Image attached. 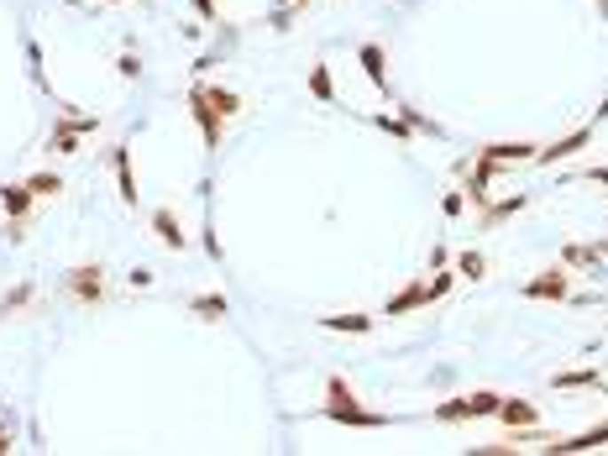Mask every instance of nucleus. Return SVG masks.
<instances>
[{"label": "nucleus", "instance_id": "obj_1", "mask_svg": "<svg viewBox=\"0 0 608 456\" xmlns=\"http://www.w3.org/2000/svg\"><path fill=\"white\" fill-rule=\"evenodd\" d=\"M320 414H326L331 425H346V430H383V425H393V414L362 409V399L351 394V383H346L341 373L326 378V404H320Z\"/></svg>", "mask_w": 608, "mask_h": 456}, {"label": "nucleus", "instance_id": "obj_2", "mask_svg": "<svg viewBox=\"0 0 608 456\" xmlns=\"http://www.w3.org/2000/svg\"><path fill=\"white\" fill-rule=\"evenodd\" d=\"M498 404H503V399H498L494 389H472V394H456V399L436 404L430 414H436L441 425H462V420H494Z\"/></svg>", "mask_w": 608, "mask_h": 456}, {"label": "nucleus", "instance_id": "obj_3", "mask_svg": "<svg viewBox=\"0 0 608 456\" xmlns=\"http://www.w3.org/2000/svg\"><path fill=\"white\" fill-rule=\"evenodd\" d=\"M189 115H194V126H200V142H205V153H221V131H225V115L210 106V95H205V79H194L189 84Z\"/></svg>", "mask_w": 608, "mask_h": 456}, {"label": "nucleus", "instance_id": "obj_4", "mask_svg": "<svg viewBox=\"0 0 608 456\" xmlns=\"http://www.w3.org/2000/svg\"><path fill=\"white\" fill-rule=\"evenodd\" d=\"M519 294H525V299H551V304H561V299H572V268L556 263L546 273H535L530 284H519Z\"/></svg>", "mask_w": 608, "mask_h": 456}, {"label": "nucleus", "instance_id": "obj_5", "mask_svg": "<svg viewBox=\"0 0 608 456\" xmlns=\"http://www.w3.org/2000/svg\"><path fill=\"white\" fill-rule=\"evenodd\" d=\"M63 288H68L79 304H100V299H106V268H100V263L68 268V273H63Z\"/></svg>", "mask_w": 608, "mask_h": 456}, {"label": "nucleus", "instance_id": "obj_6", "mask_svg": "<svg viewBox=\"0 0 608 456\" xmlns=\"http://www.w3.org/2000/svg\"><path fill=\"white\" fill-rule=\"evenodd\" d=\"M588 142H593V126H577V131H566L561 142H551V147H541V153H535V169H556V163H566V158L588 153Z\"/></svg>", "mask_w": 608, "mask_h": 456}, {"label": "nucleus", "instance_id": "obj_7", "mask_svg": "<svg viewBox=\"0 0 608 456\" xmlns=\"http://www.w3.org/2000/svg\"><path fill=\"white\" fill-rule=\"evenodd\" d=\"M535 142H488L483 147V158L494 163V169H514V163H535Z\"/></svg>", "mask_w": 608, "mask_h": 456}, {"label": "nucleus", "instance_id": "obj_8", "mask_svg": "<svg viewBox=\"0 0 608 456\" xmlns=\"http://www.w3.org/2000/svg\"><path fill=\"white\" fill-rule=\"evenodd\" d=\"M357 63H362L367 84H373L378 95H388V53H383V43H362V48H357Z\"/></svg>", "mask_w": 608, "mask_h": 456}, {"label": "nucleus", "instance_id": "obj_9", "mask_svg": "<svg viewBox=\"0 0 608 456\" xmlns=\"http://www.w3.org/2000/svg\"><path fill=\"white\" fill-rule=\"evenodd\" d=\"M425 304H430V294H425V279H415L409 288H399V294L388 299L383 315H388V320H404V315H415V310H425Z\"/></svg>", "mask_w": 608, "mask_h": 456}, {"label": "nucleus", "instance_id": "obj_10", "mask_svg": "<svg viewBox=\"0 0 608 456\" xmlns=\"http://www.w3.org/2000/svg\"><path fill=\"white\" fill-rule=\"evenodd\" d=\"M32 205H37L32 184H0V210H5V221H27Z\"/></svg>", "mask_w": 608, "mask_h": 456}, {"label": "nucleus", "instance_id": "obj_11", "mask_svg": "<svg viewBox=\"0 0 608 456\" xmlns=\"http://www.w3.org/2000/svg\"><path fill=\"white\" fill-rule=\"evenodd\" d=\"M598 446H608V420L604 425H593V430H582V436H572V441H551V446H541V452L577 456V452H598Z\"/></svg>", "mask_w": 608, "mask_h": 456}, {"label": "nucleus", "instance_id": "obj_12", "mask_svg": "<svg viewBox=\"0 0 608 456\" xmlns=\"http://www.w3.org/2000/svg\"><path fill=\"white\" fill-rule=\"evenodd\" d=\"M111 169H115V189H121V205L137 210V173H131V147H111Z\"/></svg>", "mask_w": 608, "mask_h": 456}, {"label": "nucleus", "instance_id": "obj_13", "mask_svg": "<svg viewBox=\"0 0 608 456\" xmlns=\"http://www.w3.org/2000/svg\"><path fill=\"white\" fill-rule=\"evenodd\" d=\"M494 420L498 425H509V430H530V425H541V409H535L530 399H503Z\"/></svg>", "mask_w": 608, "mask_h": 456}, {"label": "nucleus", "instance_id": "obj_14", "mask_svg": "<svg viewBox=\"0 0 608 456\" xmlns=\"http://www.w3.org/2000/svg\"><path fill=\"white\" fill-rule=\"evenodd\" d=\"M153 236L163 241L168 252H184V247H189V236H184V226H178V216H173L168 205H158V210H153Z\"/></svg>", "mask_w": 608, "mask_h": 456}, {"label": "nucleus", "instance_id": "obj_15", "mask_svg": "<svg viewBox=\"0 0 608 456\" xmlns=\"http://www.w3.org/2000/svg\"><path fill=\"white\" fill-rule=\"evenodd\" d=\"M189 315L205 320V326H221L225 315H231V299H225V294H194V299H189Z\"/></svg>", "mask_w": 608, "mask_h": 456}, {"label": "nucleus", "instance_id": "obj_16", "mask_svg": "<svg viewBox=\"0 0 608 456\" xmlns=\"http://www.w3.org/2000/svg\"><path fill=\"white\" fill-rule=\"evenodd\" d=\"M525 205H530V194H509V200H488V205L478 210V221H483V226H488V231H494L498 221H509V216H519Z\"/></svg>", "mask_w": 608, "mask_h": 456}, {"label": "nucleus", "instance_id": "obj_17", "mask_svg": "<svg viewBox=\"0 0 608 456\" xmlns=\"http://www.w3.org/2000/svg\"><path fill=\"white\" fill-rule=\"evenodd\" d=\"M551 389H561V394H566V389H598V394H604L608 378L598 373V367H577V373H556Z\"/></svg>", "mask_w": 608, "mask_h": 456}, {"label": "nucleus", "instance_id": "obj_18", "mask_svg": "<svg viewBox=\"0 0 608 456\" xmlns=\"http://www.w3.org/2000/svg\"><path fill=\"white\" fill-rule=\"evenodd\" d=\"M561 263H566V268H598V263H604V247H598V241H566V247H561Z\"/></svg>", "mask_w": 608, "mask_h": 456}, {"label": "nucleus", "instance_id": "obj_19", "mask_svg": "<svg viewBox=\"0 0 608 456\" xmlns=\"http://www.w3.org/2000/svg\"><path fill=\"white\" fill-rule=\"evenodd\" d=\"M320 331H341V336H367L373 315H320Z\"/></svg>", "mask_w": 608, "mask_h": 456}, {"label": "nucleus", "instance_id": "obj_20", "mask_svg": "<svg viewBox=\"0 0 608 456\" xmlns=\"http://www.w3.org/2000/svg\"><path fill=\"white\" fill-rule=\"evenodd\" d=\"M304 84H310V95H315L320 106H336V79H331V68H326V63H315Z\"/></svg>", "mask_w": 608, "mask_h": 456}, {"label": "nucleus", "instance_id": "obj_21", "mask_svg": "<svg viewBox=\"0 0 608 456\" xmlns=\"http://www.w3.org/2000/svg\"><path fill=\"white\" fill-rule=\"evenodd\" d=\"M205 95H210V106H216L225 121L241 111V95H236V90H225V84H210V79H205Z\"/></svg>", "mask_w": 608, "mask_h": 456}, {"label": "nucleus", "instance_id": "obj_22", "mask_svg": "<svg viewBox=\"0 0 608 456\" xmlns=\"http://www.w3.org/2000/svg\"><path fill=\"white\" fill-rule=\"evenodd\" d=\"M37 299V284H16V288H5L0 294V315H16V310H27Z\"/></svg>", "mask_w": 608, "mask_h": 456}, {"label": "nucleus", "instance_id": "obj_23", "mask_svg": "<svg viewBox=\"0 0 608 456\" xmlns=\"http://www.w3.org/2000/svg\"><path fill=\"white\" fill-rule=\"evenodd\" d=\"M48 153H53V158H79V131L53 126V137H48Z\"/></svg>", "mask_w": 608, "mask_h": 456}, {"label": "nucleus", "instance_id": "obj_24", "mask_svg": "<svg viewBox=\"0 0 608 456\" xmlns=\"http://www.w3.org/2000/svg\"><path fill=\"white\" fill-rule=\"evenodd\" d=\"M483 273H488V257H483V252H472V247H467V252H462V257H456V279H472V284H478V279H483Z\"/></svg>", "mask_w": 608, "mask_h": 456}, {"label": "nucleus", "instance_id": "obj_25", "mask_svg": "<svg viewBox=\"0 0 608 456\" xmlns=\"http://www.w3.org/2000/svg\"><path fill=\"white\" fill-rule=\"evenodd\" d=\"M304 5H310V0H299V5H273V16H268V27H273V32H288V27H294V21L304 16Z\"/></svg>", "mask_w": 608, "mask_h": 456}, {"label": "nucleus", "instance_id": "obj_26", "mask_svg": "<svg viewBox=\"0 0 608 456\" xmlns=\"http://www.w3.org/2000/svg\"><path fill=\"white\" fill-rule=\"evenodd\" d=\"M367 121H373V126H378V131H388V137H415V126H409V121H404V115L393 111V115H367Z\"/></svg>", "mask_w": 608, "mask_h": 456}, {"label": "nucleus", "instance_id": "obj_27", "mask_svg": "<svg viewBox=\"0 0 608 456\" xmlns=\"http://www.w3.org/2000/svg\"><path fill=\"white\" fill-rule=\"evenodd\" d=\"M53 126H68V131H79V137H90V131H100V115H74V111H63L53 121Z\"/></svg>", "mask_w": 608, "mask_h": 456}, {"label": "nucleus", "instance_id": "obj_28", "mask_svg": "<svg viewBox=\"0 0 608 456\" xmlns=\"http://www.w3.org/2000/svg\"><path fill=\"white\" fill-rule=\"evenodd\" d=\"M27 184H32V194H37V200H53V194H63V178H58V173H32Z\"/></svg>", "mask_w": 608, "mask_h": 456}, {"label": "nucleus", "instance_id": "obj_29", "mask_svg": "<svg viewBox=\"0 0 608 456\" xmlns=\"http://www.w3.org/2000/svg\"><path fill=\"white\" fill-rule=\"evenodd\" d=\"M399 115H404L415 131H425V137H441V121H430L425 111H415V106H399Z\"/></svg>", "mask_w": 608, "mask_h": 456}, {"label": "nucleus", "instance_id": "obj_30", "mask_svg": "<svg viewBox=\"0 0 608 456\" xmlns=\"http://www.w3.org/2000/svg\"><path fill=\"white\" fill-rule=\"evenodd\" d=\"M451 288H456V273H436V279H425V294H430V304H436V299H446V294H451Z\"/></svg>", "mask_w": 608, "mask_h": 456}, {"label": "nucleus", "instance_id": "obj_31", "mask_svg": "<svg viewBox=\"0 0 608 456\" xmlns=\"http://www.w3.org/2000/svg\"><path fill=\"white\" fill-rule=\"evenodd\" d=\"M519 452V441L509 436V441H488V446H472V456H514Z\"/></svg>", "mask_w": 608, "mask_h": 456}, {"label": "nucleus", "instance_id": "obj_32", "mask_svg": "<svg viewBox=\"0 0 608 456\" xmlns=\"http://www.w3.org/2000/svg\"><path fill=\"white\" fill-rule=\"evenodd\" d=\"M441 210H446V221H456V216L467 210V189H451V194L441 200Z\"/></svg>", "mask_w": 608, "mask_h": 456}, {"label": "nucleus", "instance_id": "obj_33", "mask_svg": "<svg viewBox=\"0 0 608 456\" xmlns=\"http://www.w3.org/2000/svg\"><path fill=\"white\" fill-rule=\"evenodd\" d=\"M27 63H32V79H37V84L48 90V74H43V48H37L32 37H27Z\"/></svg>", "mask_w": 608, "mask_h": 456}, {"label": "nucleus", "instance_id": "obj_34", "mask_svg": "<svg viewBox=\"0 0 608 456\" xmlns=\"http://www.w3.org/2000/svg\"><path fill=\"white\" fill-rule=\"evenodd\" d=\"M115 74H121V79H137V74H142V58L126 48V53H121V63H115Z\"/></svg>", "mask_w": 608, "mask_h": 456}, {"label": "nucleus", "instance_id": "obj_35", "mask_svg": "<svg viewBox=\"0 0 608 456\" xmlns=\"http://www.w3.org/2000/svg\"><path fill=\"white\" fill-rule=\"evenodd\" d=\"M577 178H593V184L608 189V163H588V169H577Z\"/></svg>", "mask_w": 608, "mask_h": 456}, {"label": "nucleus", "instance_id": "obj_36", "mask_svg": "<svg viewBox=\"0 0 608 456\" xmlns=\"http://www.w3.org/2000/svg\"><path fill=\"white\" fill-rule=\"evenodd\" d=\"M194 16H200V21H216V16H221V0H194Z\"/></svg>", "mask_w": 608, "mask_h": 456}, {"label": "nucleus", "instance_id": "obj_37", "mask_svg": "<svg viewBox=\"0 0 608 456\" xmlns=\"http://www.w3.org/2000/svg\"><path fill=\"white\" fill-rule=\"evenodd\" d=\"M0 236H11V241H27V221H5V231Z\"/></svg>", "mask_w": 608, "mask_h": 456}, {"label": "nucleus", "instance_id": "obj_38", "mask_svg": "<svg viewBox=\"0 0 608 456\" xmlns=\"http://www.w3.org/2000/svg\"><path fill=\"white\" fill-rule=\"evenodd\" d=\"M11 452V430H5V420H0V456Z\"/></svg>", "mask_w": 608, "mask_h": 456}, {"label": "nucleus", "instance_id": "obj_39", "mask_svg": "<svg viewBox=\"0 0 608 456\" xmlns=\"http://www.w3.org/2000/svg\"><path fill=\"white\" fill-rule=\"evenodd\" d=\"M598 121H608V95H604V106H598Z\"/></svg>", "mask_w": 608, "mask_h": 456}, {"label": "nucleus", "instance_id": "obj_40", "mask_svg": "<svg viewBox=\"0 0 608 456\" xmlns=\"http://www.w3.org/2000/svg\"><path fill=\"white\" fill-rule=\"evenodd\" d=\"M598 16H604V21H608V0H598Z\"/></svg>", "mask_w": 608, "mask_h": 456}, {"label": "nucleus", "instance_id": "obj_41", "mask_svg": "<svg viewBox=\"0 0 608 456\" xmlns=\"http://www.w3.org/2000/svg\"><path fill=\"white\" fill-rule=\"evenodd\" d=\"M273 5H299V0H273Z\"/></svg>", "mask_w": 608, "mask_h": 456}, {"label": "nucleus", "instance_id": "obj_42", "mask_svg": "<svg viewBox=\"0 0 608 456\" xmlns=\"http://www.w3.org/2000/svg\"><path fill=\"white\" fill-rule=\"evenodd\" d=\"M106 5H126V0H106Z\"/></svg>", "mask_w": 608, "mask_h": 456}]
</instances>
